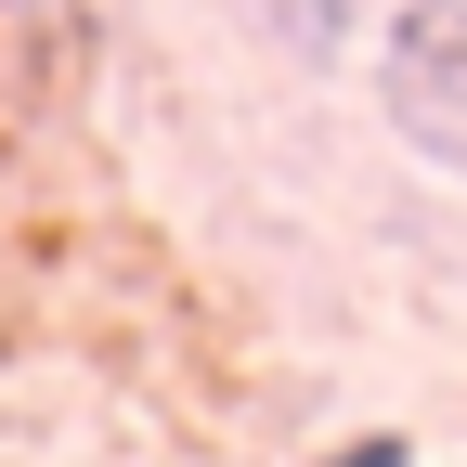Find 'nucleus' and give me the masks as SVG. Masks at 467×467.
I'll use <instances>...</instances> for the list:
<instances>
[{"label":"nucleus","instance_id":"1","mask_svg":"<svg viewBox=\"0 0 467 467\" xmlns=\"http://www.w3.org/2000/svg\"><path fill=\"white\" fill-rule=\"evenodd\" d=\"M377 104H389V130L416 156L467 169V0H402V14H389Z\"/></svg>","mask_w":467,"mask_h":467},{"label":"nucleus","instance_id":"2","mask_svg":"<svg viewBox=\"0 0 467 467\" xmlns=\"http://www.w3.org/2000/svg\"><path fill=\"white\" fill-rule=\"evenodd\" d=\"M260 14L285 26V52H337V0H260Z\"/></svg>","mask_w":467,"mask_h":467},{"label":"nucleus","instance_id":"3","mask_svg":"<svg viewBox=\"0 0 467 467\" xmlns=\"http://www.w3.org/2000/svg\"><path fill=\"white\" fill-rule=\"evenodd\" d=\"M337 467H416L402 441H337Z\"/></svg>","mask_w":467,"mask_h":467}]
</instances>
